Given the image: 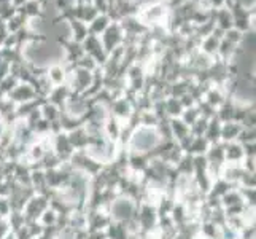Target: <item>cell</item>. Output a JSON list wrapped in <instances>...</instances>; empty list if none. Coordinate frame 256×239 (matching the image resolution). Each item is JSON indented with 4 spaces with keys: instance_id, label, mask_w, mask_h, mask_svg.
<instances>
[{
    "instance_id": "1",
    "label": "cell",
    "mask_w": 256,
    "mask_h": 239,
    "mask_svg": "<svg viewBox=\"0 0 256 239\" xmlns=\"http://www.w3.org/2000/svg\"><path fill=\"white\" fill-rule=\"evenodd\" d=\"M122 40H124V32H122L120 23L114 21L104 31L100 43H102V47L105 48V53H110L114 48H120L118 45Z\"/></svg>"
},
{
    "instance_id": "2",
    "label": "cell",
    "mask_w": 256,
    "mask_h": 239,
    "mask_svg": "<svg viewBox=\"0 0 256 239\" xmlns=\"http://www.w3.org/2000/svg\"><path fill=\"white\" fill-rule=\"evenodd\" d=\"M156 144H158V134L154 131H150V129L138 131L136 134V137H134V145L142 150V152L154 147Z\"/></svg>"
},
{
    "instance_id": "3",
    "label": "cell",
    "mask_w": 256,
    "mask_h": 239,
    "mask_svg": "<svg viewBox=\"0 0 256 239\" xmlns=\"http://www.w3.org/2000/svg\"><path fill=\"white\" fill-rule=\"evenodd\" d=\"M130 210H132V206L129 204V202L121 201V202H118L116 206H114V217H116V218H126V217H129Z\"/></svg>"
},
{
    "instance_id": "4",
    "label": "cell",
    "mask_w": 256,
    "mask_h": 239,
    "mask_svg": "<svg viewBox=\"0 0 256 239\" xmlns=\"http://www.w3.org/2000/svg\"><path fill=\"white\" fill-rule=\"evenodd\" d=\"M48 77L52 80L54 83H60L64 80V69L59 67V66H54L48 70Z\"/></svg>"
}]
</instances>
